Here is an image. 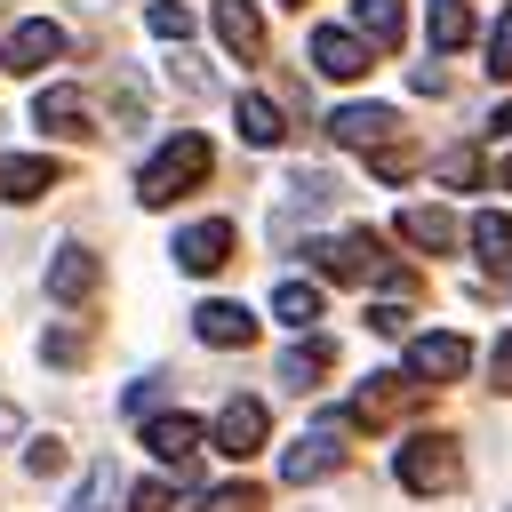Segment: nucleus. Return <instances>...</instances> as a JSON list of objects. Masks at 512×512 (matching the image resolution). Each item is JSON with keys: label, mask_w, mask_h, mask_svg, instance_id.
<instances>
[{"label": "nucleus", "mask_w": 512, "mask_h": 512, "mask_svg": "<svg viewBox=\"0 0 512 512\" xmlns=\"http://www.w3.org/2000/svg\"><path fill=\"white\" fill-rule=\"evenodd\" d=\"M176 264H184V272H216V264H232V224H224V216L184 224V232H176Z\"/></svg>", "instance_id": "9"}, {"label": "nucleus", "mask_w": 512, "mask_h": 512, "mask_svg": "<svg viewBox=\"0 0 512 512\" xmlns=\"http://www.w3.org/2000/svg\"><path fill=\"white\" fill-rule=\"evenodd\" d=\"M392 480H400L408 496H448V488L464 480V448H456L448 432H416V440L392 448Z\"/></svg>", "instance_id": "2"}, {"label": "nucleus", "mask_w": 512, "mask_h": 512, "mask_svg": "<svg viewBox=\"0 0 512 512\" xmlns=\"http://www.w3.org/2000/svg\"><path fill=\"white\" fill-rule=\"evenodd\" d=\"M392 128H400L392 104H336V112H328V136H336V144H360V152H376Z\"/></svg>", "instance_id": "8"}, {"label": "nucleus", "mask_w": 512, "mask_h": 512, "mask_svg": "<svg viewBox=\"0 0 512 512\" xmlns=\"http://www.w3.org/2000/svg\"><path fill=\"white\" fill-rule=\"evenodd\" d=\"M472 256L488 264V272H512V216H472Z\"/></svg>", "instance_id": "21"}, {"label": "nucleus", "mask_w": 512, "mask_h": 512, "mask_svg": "<svg viewBox=\"0 0 512 512\" xmlns=\"http://www.w3.org/2000/svg\"><path fill=\"white\" fill-rule=\"evenodd\" d=\"M32 120H40L48 136H88V104H80V88H40Z\"/></svg>", "instance_id": "19"}, {"label": "nucleus", "mask_w": 512, "mask_h": 512, "mask_svg": "<svg viewBox=\"0 0 512 512\" xmlns=\"http://www.w3.org/2000/svg\"><path fill=\"white\" fill-rule=\"evenodd\" d=\"M400 240L440 256V248H456V240H464V224H456L448 208H400Z\"/></svg>", "instance_id": "17"}, {"label": "nucleus", "mask_w": 512, "mask_h": 512, "mask_svg": "<svg viewBox=\"0 0 512 512\" xmlns=\"http://www.w3.org/2000/svg\"><path fill=\"white\" fill-rule=\"evenodd\" d=\"M24 464H32V472H64V440H32Z\"/></svg>", "instance_id": "33"}, {"label": "nucleus", "mask_w": 512, "mask_h": 512, "mask_svg": "<svg viewBox=\"0 0 512 512\" xmlns=\"http://www.w3.org/2000/svg\"><path fill=\"white\" fill-rule=\"evenodd\" d=\"M368 56H376V48H368L360 32H344V24H320V32H312V72H320V80H360Z\"/></svg>", "instance_id": "7"}, {"label": "nucleus", "mask_w": 512, "mask_h": 512, "mask_svg": "<svg viewBox=\"0 0 512 512\" xmlns=\"http://www.w3.org/2000/svg\"><path fill=\"white\" fill-rule=\"evenodd\" d=\"M488 128H496V136H512V104H496V120H488Z\"/></svg>", "instance_id": "37"}, {"label": "nucleus", "mask_w": 512, "mask_h": 512, "mask_svg": "<svg viewBox=\"0 0 512 512\" xmlns=\"http://www.w3.org/2000/svg\"><path fill=\"white\" fill-rule=\"evenodd\" d=\"M112 504H120V472H112V464H88V480H80L72 512H112Z\"/></svg>", "instance_id": "26"}, {"label": "nucleus", "mask_w": 512, "mask_h": 512, "mask_svg": "<svg viewBox=\"0 0 512 512\" xmlns=\"http://www.w3.org/2000/svg\"><path fill=\"white\" fill-rule=\"evenodd\" d=\"M216 40H224L240 64H256V56H264V16H256V0H216Z\"/></svg>", "instance_id": "13"}, {"label": "nucleus", "mask_w": 512, "mask_h": 512, "mask_svg": "<svg viewBox=\"0 0 512 512\" xmlns=\"http://www.w3.org/2000/svg\"><path fill=\"white\" fill-rule=\"evenodd\" d=\"M96 272H104V264H96L80 240H64V248H56V264H48V296H56V304H80V296L96 288Z\"/></svg>", "instance_id": "14"}, {"label": "nucleus", "mask_w": 512, "mask_h": 512, "mask_svg": "<svg viewBox=\"0 0 512 512\" xmlns=\"http://www.w3.org/2000/svg\"><path fill=\"white\" fill-rule=\"evenodd\" d=\"M192 328H200V344H216V352L256 344V312H248V304H200V312H192Z\"/></svg>", "instance_id": "11"}, {"label": "nucleus", "mask_w": 512, "mask_h": 512, "mask_svg": "<svg viewBox=\"0 0 512 512\" xmlns=\"http://www.w3.org/2000/svg\"><path fill=\"white\" fill-rule=\"evenodd\" d=\"M288 8H304V0H288Z\"/></svg>", "instance_id": "40"}, {"label": "nucleus", "mask_w": 512, "mask_h": 512, "mask_svg": "<svg viewBox=\"0 0 512 512\" xmlns=\"http://www.w3.org/2000/svg\"><path fill=\"white\" fill-rule=\"evenodd\" d=\"M464 40H472V0H432V48L456 56Z\"/></svg>", "instance_id": "23"}, {"label": "nucleus", "mask_w": 512, "mask_h": 512, "mask_svg": "<svg viewBox=\"0 0 512 512\" xmlns=\"http://www.w3.org/2000/svg\"><path fill=\"white\" fill-rule=\"evenodd\" d=\"M400 392H408L400 376H368V384L352 392V408H344V424H352V432H376V424H392V416H400Z\"/></svg>", "instance_id": "15"}, {"label": "nucleus", "mask_w": 512, "mask_h": 512, "mask_svg": "<svg viewBox=\"0 0 512 512\" xmlns=\"http://www.w3.org/2000/svg\"><path fill=\"white\" fill-rule=\"evenodd\" d=\"M200 512H264V488H248V480H232V488H216V496H200Z\"/></svg>", "instance_id": "28"}, {"label": "nucleus", "mask_w": 512, "mask_h": 512, "mask_svg": "<svg viewBox=\"0 0 512 512\" xmlns=\"http://www.w3.org/2000/svg\"><path fill=\"white\" fill-rule=\"evenodd\" d=\"M128 512H176V488H168V480H144V488L128 496Z\"/></svg>", "instance_id": "30"}, {"label": "nucleus", "mask_w": 512, "mask_h": 512, "mask_svg": "<svg viewBox=\"0 0 512 512\" xmlns=\"http://www.w3.org/2000/svg\"><path fill=\"white\" fill-rule=\"evenodd\" d=\"M488 72H496V80H512V8H504L496 40H488Z\"/></svg>", "instance_id": "31"}, {"label": "nucleus", "mask_w": 512, "mask_h": 512, "mask_svg": "<svg viewBox=\"0 0 512 512\" xmlns=\"http://www.w3.org/2000/svg\"><path fill=\"white\" fill-rule=\"evenodd\" d=\"M368 168H376L384 184H400V176H408L416 160H408V144H376V152H368Z\"/></svg>", "instance_id": "29"}, {"label": "nucleus", "mask_w": 512, "mask_h": 512, "mask_svg": "<svg viewBox=\"0 0 512 512\" xmlns=\"http://www.w3.org/2000/svg\"><path fill=\"white\" fill-rule=\"evenodd\" d=\"M40 352H48V360H80V336H72V328H56V336H48Z\"/></svg>", "instance_id": "35"}, {"label": "nucleus", "mask_w": 512, "mask_h": 512, "mask_svg": "<svg viewBox=\"0 0 512 512\" xmlns=\"http://www.w3.org/2000/svg\"><path fill=\"white\" fill-rule=\"evenodd\" d=\"M464 368H472V344L464 336H408V376H424V384H464Z\"/></svg>", "instance_id": "6"}, {"label": "nucleus", "mask_w": 512, "mask_h": 512, "mask_svg": "<svg viewBox=\"0 0 512 512\" xmlns=\"http://www.w3.org/2000/svg\"><path fill=\"white\" fill-rule=\"evenodd\" d=\"M0 440H16V408L8 400H0Z\"/></svg>", "instance_id": "38"}, {"label": "nucleus", "mask_w": 512, "mask_h": 512, "mask_svg": "<svg viewBox=\"0 0 512 512\" xmlns=\"http://www.w3.org/2000/svg\"><path fill=\"white\" fill-rule=\"evenodd\" d=\"M272 312H280L288 328H312V320H320V288H312V280H280V288H272Z\"/></svg>", "instance_id": "24"}, {"label": "nucleus", "mask_w": 512, "mask_h": 512, "mask_svg": "<svg viewBox=\"0 0 512 512\" xmlns=\"http://www.w3.org/2000/svg\"><path fill=\"white\" fill-rule=\"evenodd\" d=\"M64 56V24H48V16H24L16 32H8V64L16 72H48Z\"/></svg>", "instance_id": "10"}, {"label": "nucleus", "mask_w": 512, "mask_h": 512, "mask_svg": "<svg viewBox=\"0 0 512 512\" xmlns=\"http://www.w3.org/2000/svg\"><path fill=\"white\" fill-rule=\"evenodd\" d=\"M56 160H40V152H8L0 160V200H40V192H56Z\"/></svg>", "instance_id": "16"}, {"label": "nucleus", "mask_w": 512, "mask_h": 512, "mask_svg": "<svg viewBox=\"0 0 512 512\" xmlns=\"http://www.w3.org/2000/svg\"><path fill=\"white\" fill-rule=\"evenodd\" d=\"M232 120H240V136H248V144H280V136H288L280 104H272V96H256V88H248V96L232 104Z\"/></svg>", "instance_id": "20"}, {"label": "nucleus", "mask_w": 512, "mask_h": 512, "mask_svg": "<svg viewBox=\"0 0 512 512\" xmlns=\"http://www.w3.org/2000/svg\"><path fill=\"white\" fill-rule=\"evenodd\" d=\"M0 64H8V48H0Z\"/></svg>", "instance_id": "41"}, {"label": "nucleus", "mask_w": 512, "mask_h": 512, "mask_svg": "<svg viewBox=\"0 0 512 512\" xmlns=\"http://www.w3.org/2000/svg\"><path fill=\"white\" fill-rule=\"evenodd\" d=\"M208 440V424L200 416H144V448L160 456V464H192V448Z\"/></svg>", "instance_id": "12"}, {"label": "nucleus", "mask_w": 512, "mask_h": 512, "mask_svg": "<svg viewBox=\"0 0 512 512\" xmlns=\"http://www.w3.org/2000/svg\"><path fill=\"white\" fill-rule=\"evenodd\" d=\"M432 176H440L448 192H472V184H480V152H472V144H448V152L432 160Z\"/></svg>", "instance_id": "25"}, {"label": "nucleus", "mask_w": 512, "mask_h": 512, "mask_svg": "<svg viewBox=\"0 0 512 512\" xmlns=\"http://www.w3.org/2000/svg\"><path fill=\"white\" fill-rule=\"evenodd\" d=\"M344 432H352L344 416H320V424H312V432L280 456V480H296V488H304V480H328V472H336V456H344V448H336Z\"/></svg>", "instance_id": "5"}, {"label": "nucleus", "mask_w": 512, "mask_h": 512, "mask_svg": "<svg viewBox=\"0 0 512 512\" xmlns=\"http://www.w3.org/2000/svg\"><path fill=\"white\" fill-rule=\"evenodd\" d=\"M144 24H152L160 40H192V8H184V0H152V8H144Z\"/></svg>", "instance_id": "27"}, {"label": "nucleus", "mask_w": 512, "mask_h": 512, "mask_svg": "<svg viewBox=\"0 0 512 512\" xmlns=\"http://www.w3.org/2000/svg\"><path fill=\"white\" fill-rule=\"evenodd\" d=\"M264 432H272V416H264V400H248V392H232V400L216 408V456H232V464H248V456L264 448Z\"/></svg>", "instance_id": "4"}, {"label": "nucleus", "mask_w": 512, "mask_h": 512, "mask_svg": "<svg viewBox=\"0 0 512 512\" xmlns=\"http://www.w3.org/2000/svg\"><path fill=\"white\" fill-rule=\"evenodd\" d=\"M488 376H496V392H512V336L496 344V360H488Z\"/></svg>", "instance_id": "36"}, {"label": "nucleus", "mask_w": 512, "mask_h": 512, "mask_svg": "<svg viewBox=\"0 0 512 512\" xmlns=\"http://www.w3.org/2000/svg\"><path fill=\"white\" fill-rule=\"evenodd\" d=\"M312 264L328 272V280H392V256H384V240L376 232H344V240H320L312 248Z\"/></svg>", "instance_id": "3"}, {"label": "nucleus", "mask_w": 512, "mask_h": 512, "mask_svg": "<svg viewBox=\"0 0 512 512\" xmlns=\"http://www.w3.org/2000/svg\"><path fill=\"white\" fill-rule=\"evenodd\" d=\"M368 328H376V336H400V328H408V296H400V304H376Z\"/></svg>", "instance_id": "32"}, {"label": "nucleus", "mask_w": 512, "mask_h": 512, "mask_svg": "<svg viewBox=\"0 0 512 512\" xmlns=\"http://www.w3.org/2000/svg\"><path fill=\"white\" fill-rule=\"evenodd\" d=\"M152 408H160V376H144V384H136V392H128V416H136V424H144V416H152Z\"/></svg>", "instance_id": "34"}, {"label": "nucleus", "mask_w": 512, "mask_h": 512, "mask_svg": "<svg viewBox=\"0 0 512 512\" xmlns=\"http://www.w3.org/2000/svg\"><path fill=\"white\" fill-rule=\"evenodd\" d=\"M504 192H512V160H504Z\"/></svg>", "instance_id": "39"}, {"label": "nucleus", "mask_w": 512, "mask_h": 512, "mask_svg": "<svg viewBox=\"0 0 512 512\" xmlns=\"http://www.w3.org/2000/svg\"><path fill=\"white\" fill-rule=\"evenodd\" d=\"M328 368H336V352H328V344H296V352H280V384H296V392H312Z\"/></svg>", "instance_id": "22"}, {"label": "nucleus", "mask_w": 512, "mask_h": 512, "mask_svg": "<svg viewBox=\"0 0 512 512\" xmlns=\"http://www.w3.org/2000/svg\"><path fill=\"white\" fill-rule=\"evenodd\" d=\"M200 176H208V136L176 128V136L136 168V200H144V208H168V200H176V192H192Z\"/></svg>", "instance_id": "1"}, {"label": "nucleus", "mask_w": 512, "mask_h": 512, "mask_svg": "<svg viewBox=\"0 0 512 512\" xmlns=\"http://www.w3.org/2000/svg\"><path fill=\"white\" fill-rule=\"evenodd\" d=\"M352 32L368 48H400L408 40V16H400V0H352Z\"/></svg>", "instance_id": "18"}]
</instances>
